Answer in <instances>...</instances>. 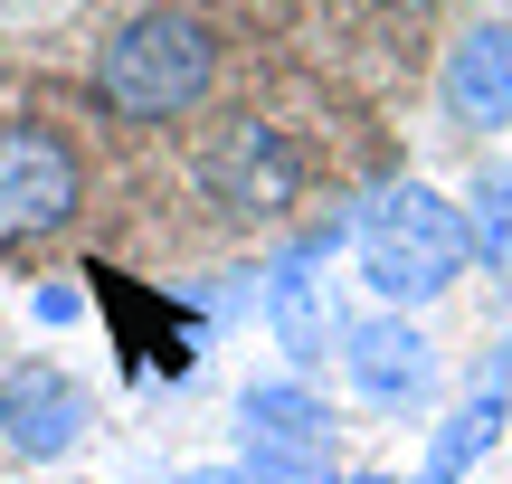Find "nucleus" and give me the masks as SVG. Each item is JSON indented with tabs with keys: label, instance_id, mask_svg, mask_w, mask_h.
I'll list each match as a JSON object with an SVG mask.
<instances>
[{
	"label": "nucleus",
	"instance_id": "1",
	"mask_svg": "<svg viewBox=\"0 0 512 484\" xmlns=\"http://www.w3.org/2000/svg\"><path fill=\"white\" fill-rule=\"evenodd\" d=\"M209 86H219V29L200 10H181V0L114 19L95 67H86V95L114 124H143V133L152 124H190L209 105Z\"/></svg>",
	"mask_w": 512,
	"mask_h": 484
},
{
	"label": "nucleus",
	"instance_id": "2",
	"mask_svg": "<svg viewBox=\"0 0 512 484\" xmlns=\"http://www.w3.org/2000/svg\"><path fill=\"white\" fill-rule=\"evenodd\" d=\"M351 257H361V285L380 314H418V304L456 295L465 266H475L465 200H446L427 181H380L351 209Z\"/></svg>",
	"mask_w": 512,
	"mask_h": 484
},
{
	"label": "nucleus",
	"instance_id": "3",
	"mask_svg": "<svg viewBox=\"0 0 512 484\" xmlns=\"http://www.w3.org/2000/svg\"><path fill=\"white\" fill-rule=\"evenodd\" d=\"M86 209V152L48 114H0V257L57 247Z\"/></svg>",
	"mask_w": 512,
	"mask_h": 484
},
{
	"label": "nucleus",
	"instance_id": "4",
	"mask_svg": "<svg viewBox=\"0 0 512 484\" xmlns=\"http://www.w3.org/2000/svg\"><path fill=\"white\" fill-rule=\"evenodd\" d=\"M190 181H200V200L219 209V219L275 228L304 200V152H294V133L266 124V114H219V124L190 143Z\"/></svg>",
	"mask_w": 512,
	"mask_h": 484
},
{
	"label": "nucleus",
	"instance_id": "5",
	"mask_svg": "<svg viewBox=\"0 0 512 484\" xmlns=\"http://www.w3.org/2000/svg\"><path fill=\"white\" fill-rule=\"evenodd\" d=\"M342 247H351V209H342V219L294 228V238L275 247L266 266H256V314H266L275 352H285L304 380L323 371V361H332V342H342V314H332V276H323Z\"/></svg>",
	"mask_w": 512,
	"mask_h": 484
},
{
	"label": "nucleus",
	"instance_id": "6",
	"mask_svg": "<svg viewBox=\"0 0 512 484\" xmlns=\"http://www.w3.org/2000/svg\"><path fill=\"white\" fill-rule=\"evenodd\" d=\"M332 361H342L351 399L380 409V418H427V409H437V390H446V352L427 342V323L418 314H380V304L342 323Z\"/></svg>",
	"mask_w": 512,
	"mask_h": 484
},
{
	"label": "nucleus",
	"instance_id": "7",
	"mask_svg": "<svg viewBox=\"0 0 512 484\" xmlns=\"http://www.w3.org/2000/svg\"><path fill=\"white\" fill-rule=\"evenodd\" d=\"M86 437H95V390L67 361L48 352L0 361V456L10 466H67Z\"/></svg>",
	"mask_w": 512,
	"mask_h": 484
},
{
	"label": "nucleus",
	"instance_id": "8",
	"mask_svg": "<svg viewBox=\"0 0 512 484\" xmlns=\"http://www.w3.org/2000/svg\"><path fill=\"white\" fill-rule=\"evenodd\" d=\"M332 437H342V418H332V399L313 390L304 371L247 380V390H238V447H247V466H275V475L323 484L332 475Z\"/></svg>",
	"mask_w": 512,
	"mask_h": 484
},
{
	"label": "nucleus",
	"instance_id": "9",
	"mask_svg": "<svg viewBox=\"0 0 512 484\" xmlns=\"http://www.w3.org/2000/svg\"><path fill=\"white\" fill-rule=\"evenodd\" d=\"M437 114L456 133H512V19H465L437 57Z\"/></svg>",
	"mask_w": 512,
	"mask_h": 484
},
{
	"label": "nucleus",
	"instance_id": "10",
	"mask_svg": "<svg viewBox=\"0 0 512 484\" xmlns=\"http://www.w3.org/2000/svg\"><path fill=\"white\" fill-rule=\"evenodd\" d=\"M503 418H512V399L475 380V390H465L456 409L437 418V437H427V466H418V484H465V475L484 466V456L503 447Z\"/></svg>",
	"mask_w": 512,
	"mask_h": 484
},
{
	"label": "nucleus",
	"instance_id": "11",
	"mask_svg": "<svg viewBox=\"0 0 512 484\" xmlns=\"http://www.w3.org/2000/svg\"><path fill=\"white\" fill-rule=\"evenodd\" d=\"M465 228H475V257L512 276V162H494L475 190H465Z\"/></svg>",
	"mask_w": 512,
	"mask_h": 484
},
{
	"label": "nucleus",
	"instance_id": "12",
	"mask_svg": "<svg viewBox=\"0 0 512 484\" xmlns=\"http://www.w3.org/2000/svg\"><path fill=\"white\" fill-rule=\"evenodd\" d=\"M171 484H304V475H275V466H247V456H238V466H190V475H171Z\"/></svg>",
	"mask_w": 512,
	"mask_h": 484
},
{
	"label": "nucleus",
	"instance_id": "13",
	"mask_svg": "<svg viewBox=\"0 0 512 484\" xmlns=\"http://www.w3.org/2000/svg\"><path fill=\"white\" fill-rule=\"evenodd\" d=\"M29 314L57 333V323H76V314H86V295H76V285H38V295H29Z\"/></svg>",
	"mask_w": 512,
	"mask_h": 484
},
{
	"label": "nucleus",
	"instance_id": "14",
	"mask_svg": "<svg viewBox=\"0 0 512 484\" xmlns=\"http://www.w3.org/2000/svg\"><path fill=\"white\" fill-rule=\"evenodd\" d=\"M332 484H399V475H332Z\"/></svg>",
	"mask_w": 512,
	"mask_h": 484
}]
</instances>
